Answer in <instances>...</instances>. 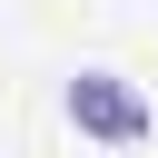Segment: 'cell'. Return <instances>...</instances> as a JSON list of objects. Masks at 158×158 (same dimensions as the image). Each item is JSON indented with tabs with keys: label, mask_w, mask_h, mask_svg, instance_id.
Returning a JSON list of instances; mask_svg holds the SVG:
<instances>
[{
	"label": "cell",
	"mask_w": 158,
	"mask_h": 158,
	"mask_svg": "<svg viewBox=\"0 0 158 158\" xmlns=\"http://www.w3.org/2000/svg\"><path fill=\"white\" fill-rule=\"evenodd\" d=\"M69 118H79L89 138H118V148L158 128L148 89H138V79H118V69H79V79H69Z\"/></svg>",
	"instance_id": "6da1fadb"
}]
</instances>
